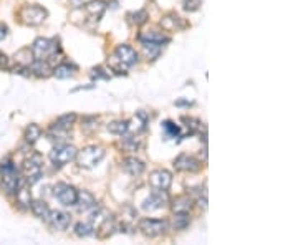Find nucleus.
<instances>
[{
  "instance_id": "obj_10",
  "label": "nucleus",
  "mask_w": 298,
  "mask_h": 245,
  "mask_svg": "<svg viewBox=\"0 0 298 245\" xmlns=\"http://www.w3.org/2000/svg\"><path fill=\"white\" fill-rule=\"evenodd\" d=\"M149 184L154 189H161V191H167L172 184V174L166 169H156L149 176Z\"/></svg>"
},
{
  "instance_id": "obj_5",
  "label": "nucleus",
  "mask_w": 298,
  "mask_h": 245,
  "mask_svg": "<svg viewBox=\"0 0 298 245\" xmlns=\"http://www.w3.org/2000/svg\"><path fill=\"white\" fill-rule=\"evenodd\" d=\"M76 152H78V149H76L75 146H68V144L53 147V149L50 151V161L55 167H63V166H66V164H70L71 161H75Z\"/></svg>"
},
{
  "instance_id": "obj_28",
  "label": "nucleus",
  "mask_w": 298,
  "mask_h": 245,
  "mask_svg": "<svg viewBox=\"0 0 298 245\" xmlns=\"http://www.w3.org/2000/svg\"><path fill=\"white\" fill-rule=\"evenodd\" d=\"M75 234L78 237H90L95 234V227L91 222H78L75 226Z\"/></svg>"
},
{
  "instance_id": "obj_35",
  "label": "nucleus",
  "mask_w": 298,
  "mask_h": 245,
  "mask_svg": "<svg viewBox=\"0 0 298 245\" xmlns=\"http://www.w3.org/2000/svg\"><path fill=\"white\" fill-rule=\"evenodd\" d=\"M91 76H93V80L96 78V80H98V78H104V80H108V78H110V76H108L106 73H103V68H93V71H91Z\"/></svg>"
},
{
  "instance_id": "obj_30",
  "label": "nucleus",
  "mask_w": 298,
  "mask_h": 245,
  "mask_svg": "<svg viewBox=\"0 0 298 245\" xmlns=\"http://www.w3.org/2000/svg\"><path fill=\"white\" fill-rule=\"evenodd\" d=\"M181 121L182 123H186V126L189 128V131L191 132H196V131H202V123L199 121V119H196V118H191V116H182L181 118Z\"/></svg>"
},
{
  "instance_id": "obj_19",
  "label": "nucleus",
  "mask_w": 298,
  "mask_h": 245,
  "mask_svg": "<svg viewBox=\"0 0 298 245\" xmlns=\"http://www.w3.org/2000/svg\"><path fill=\"white\" fill-rule=\"evenodd\" d=\"M30 209H32V212L35 214V217L45 220V222H47L48 215H50V211H51V209L48 207V204L45 202V200H32V202H30Z\"/></svg>"
},
{
  "instance_id": "obj_11",
  "label": "nucleus",
  "mask_w": 298,
  "mask_h": 245,
  "mask_svg": "<svg viewBox=\"0 0 298 245\" xmlns=\"http://www.w3.org/2000/svg\"><path fill=\"white\" fill-rule=\"evenodd\" d=\"M115 57L118 58V62L124 66H132L138 63V53L136 50L130 45H118L115 50Z\"/></svg>"
},
{
  "instance_id": "obj_27",
  "label": "nucleus",
  "mask_w": 298,
  "mask_h": 245,
  "mask_svg": "<svg viewBox=\"0 0 298 245\" xmlns=\"http://www.w3.org/2000/svg\"><path fill=\"white\" fill-rule=\"evenodd\" d=\"M143 50L146 53L148 60H154L159 57L161 45L159 43H152V42H143Z\"/></svg>"
},
{
  "instance_id": "obj_38",
  "label": "nucleus",
  "mask_w": 298,
  "mask_h": 245,
  "mask_svg": "<svg viewBox=\"0 0 298 245\" xmlns=\"http://www.w3.org/2000/svg\"><path fill=\"white\" fill-rule=\"evenodd\" d=\"M103 2H104V3H106V2H113V0H103Z\"/></svg>"
},
{
  "instance_id": "obj_36",
  "label": "nucleus",
  "mask_w": 298,
  "mask_h": 245,
  "mask_svg": "<svg viewBox=\"0 0 298 245\" xmlns=\"http://www.w3.org/2000/svg\"><path fill=\"white\" fill-rule=\"evenodd\" d=\"M7 35H9V29H7V25L0 23V42H2V40H5Z\"/></svg>"
},
{
  "instance_id": "obj_23",
  "label": "nucleus",
  "mask_w": 298,
  "mask_h": 245,
  "mask_svg": "<svg viewBox=\"0 0 298 245\" xmlns=\"http://www.w3.org/2000/svg\"><path fill=\"white\" fill-rule=\"evenodd\" d=\"M75 71H76V68L73 65L62 63V65L56 66L51 73H53L58 80H68V78H71V76H75Z\"/></svg>"
},
{
  "instance_id": "obj_34",
  "label": "nucleus",
  "mask_w": 298,
  "mask_h": 245,
  "mask_svg": "<svg viewBox=\"0 0 298 245\" xmlns=\"http://www.w3.org/2000/svg\"><path fill=\"white\" fill-rule=\"evenodd\" d=\"M138 146L139 144L136 143V139L132 138V136H126V138H124V147H128L130 151H136L138 149Z\"/></svg>"
},
{
  "instance_id": "obj_3",
  "label": "nucleus",
  "mask_w": 298,
  "mask_h": 245,
  "mask_svg": "<svg viewBox=\"0 0 298 245\" xmlns=\"http://www.w3.org/2000/svg\"><path fill=\"white\" fill-rule=\"evenodd\" d=\"M58 50V42L53 38H37L32 45V55L35 60H48Z\"/></svg>"
},
{
  "instance_id": "obj_18",
  "label": "nucleus",
  "mask_w": 298,
  "mask_h": 245,
  "mask_svg": "<svg viewBox=\"0 0 298 245\" xmlns=\"http://www.w3.org/2000/svg\"><path fill=\"white\" fill-rule=\"evenodd\" d=\"M75 119H76L75 113H68V114L60 116V118L53 123V126H51V131H68L71 126H73Z\"/></svg>"
},
{
  "instance_id": "obj_6",
  "label": "nucleus",
  "mask_w": 298,
  "mask_h": 245,
  "mask_svg": "<svg viewBox=\"0 0 298 245\" xmlns=\"http://www.w3.org/2000/svg\"><path fill=\"white\" fill-rule=\"evenodd\" d=\"M20 17H22V20L27 25L37 27L45 22V18L48 17V12L40 5H25L20 10Z\"/></svg>"
},
{
  "instance_id": "obj_14",
  "label": "nucleus",
  "mask_w": 298,
  "mask_h": 245,
  "mask_svg": "<svg viewBox=\"0 0 298 245\" xmlns=\"http://www.w3.org/2000/svg\"><path fill=\"white\" fill-rule=\"evenodd\" d=\"M75 206L78 207L80 212H88L93 207H96V199L90 191H78V197H76Z\"/></svg>"
},
{
  "instance_id": "obj_25",
  "label": "nucleus",
  "mask_w": 298,
  "mask_h": 245,
  "mask_svg": "<svg viewBox=\"0 0 298 245\" xmlns=\"http://www.w3.org/2000/svg\"><path fill=\"white\" fill-rule=\"evenodd\" d=\"M23 138H25V141L28 144H35L42 138V130H40V126H37V124H28Z\"/></svg>"
},
{
  "instance_id": "obj_13",
  "label": "nucleus",
  "mask_w": 298,
  "mask_h": 245,
  "mask_svg": "<svg viewBox=\"0 0 298 245\" xmlns=\"http://www.w3.org/2000/svg\"><path fill=\"white\" fill-rule=\"evenodd\" d=\"M47 222L50 224L55 230H66L70 226V215L63 211H50Z\"/></svg>"
},
{
  "instance_id": "obj_22",
  "label": "nucleus",
  "mask_w": 298,
  "mask_h": 245,
  "mask_svg": "<svg viewBox=\"0 0 298 245\" xmlns=\"http://www.w3.org/2000/svg\"><path fill=\"white\" fill-rule=\"evenodd\" d=\"M161 25L166 30H182L186 27V23L181 20V17H177V15H167V17L163 18Z\"/></svg>"
},
{
  "instance_id": "obj_2",
  "label": "nucleus",
  "mask_w": 298,
  "mask_h": 245,
  "mask_svg": "<svg viewBox=\"0 0 298 245\" xmlns=\"http://www.w3.org/2000/svg\"><path fill=\"white\" fill-rule=\"evenodd\" d=\"M106 151L99 146H88L84 149L76 152V163H78L80 167H84V169H91V167H96L99 163L103 161Z\"/></svg>"
},
{
  "instance_id": "obj_12",
  "label": "nucleus",
  "mask_w": 298,
  "mask_h": 245,
  "mask_svg": "<svg viewBox=\"0 0 298 245\" xmlns=\"http://www.w3.org/2000/svg\"><path fill=\"white\" fill-rule=\"evenodd\" d=\"M174 167L177 171H184V172H196L200 169V163L196 158L189 154H179L174 159Z\"/></svg>"
},
{
  "instance_id": "obj_15",
  "label": "nucleus",
  "mask_w": 298,
  "mask_h": 245,
  "mask_svg": "<svg viewBox=\"0 0 298 245\" xmlns=\"http://www.w3.org/2000/svg\"><path fill=\"white\" fill-rule=\"evenodd\" d=\"M123 169L128 172L130 176H139L141 172L146 169V164L138 158H126L123 161Z\"/></svg>"
},
{
  "instance_id": "obj_26",
  "label": "nucleus",
  "mask_w": 298,
  "mask_h": 245,
  "mask_svg": "<svg viewBox=\"0 0 298 245\" xmlns=\"http://www.w3.org/2000/svg\"><path fill=\"white\" fill-rule=\"evenodd\" d=\"M108 131L113 132V134H118V136H123L130 131V121H115V123H110L106 128Z\"/></svg>"
},
{
  "instance_id": "obj_16",
  "label": "nucleus",
  "mask_w": 298,
  "mask_h": 245,
  "mask_svg": "<svg viewBox=\"0 0 298 245\" xmlns=\"http://www.w3.org/2000/svg\"><path fill=\"white\" fill-rule=\"evenodd\" d=\"M139 40L141 42H152V43H167L169 42V37L164 32H158V30H148V32H143L139 35Z\"/></svg>"
},
{
  "instance_id": "obj_4",
  "label": "nucleus",
  "mask_w": 298,
  "mask_h": 245,
  "mask_svg": "<svg viewBox=\"0 0 298 245\" xmlns=\"http://www.w3.org/2000/svg\"><path fill=\"white\" fill-rule=\"evenodd\" d=\"M23 178H25V182L30 184V186H33V184H37L40 179H42V159H40L38 154H33L30 159H27L25 163H23Z\"/></svg>"
},
{
  "instance_id": "obj_33",
  "label": "nucleus",
  "mask_w": 298,
  "mask_h": 245,
  "mask_svg": "<svg viewBox=\"0 0 298 245\" xmlns=\"http://www.w3.org/2000/svg\"><path fill=\"white\" fill-rule=\"evenodd\" d=\"M130 17L132 18V23H136V25H143L148 18V14H146V10H138V12H134V14H130Z\"/></svg>"
},
{
  "instance_id": "obj_31",
  "label": "nucleus",
  "mask_w": 298,
  "mask_h": 245,
  "mask_svg": "<svg viewBox=\"0 0 298 245\" xmlns=\"http://www.w3.org/2000/svg\"><path fill=\"white\" fill-rule=\"evenodd\" d=\"M163 130L166 131L167 138H176V136H179V132H181V128L172 121H164L163 123Z\"/></svg>"
},
{
  "instance_id": "obj_1",
  "label": "nucleus",
  "mask_w": 298,
  "mask_h": 245,
  "mask_svg": "<svg viewBox=\"0 0 298 245\" xmlns=\"http://www.w3.org/2000/svg\"><path fill=\"white\" fill-rule=\"evenodd\" d=\"M0 178H2V189L5 194H15L20 184L25 182L10 159H3L0 163Z\"/></svg>"
},
{
  "instance_id": "obj_9",
  "label": "nucleus",
  "mask_w": 298,
  "mask_h": 245,
  "mask_svg": "<svg viewBox=\"0 0 298 245\" xmlns=\"http://www.w3.org/2000/svg\"><path fill=\"white\" fill-rule=\"evenodd\" d=\"M166 204H167L166 191H161V189H158V191L152 192L149 197H146L143 200V206H141V209L146 211V212H152V211H159V209H163Z\"/></svg>"
},
{
  "instance_id": "obj_24",
  "label": "nucleus",
  "mask_w": 298,
  "mask_h": 245,
  "mask_svg": "<svg viewBox=\"0 0 298 245\" xmlns=\"http://www.w3.org/2000/svg\"><path fill=\"white\" fill-rule=\"evenodd\" d=\"M15 196H17V202L20 204L22 207H30V202H32V196H30V191L27 189L25 182L20 184L18 189L15 191Z\"/></svg>"
},
{
  "instance_id": "obj_20",
  "label": "nucleus",
  "mask_w": 298,
  "mask_h": 245,
  "mask_svg": "<svg viewBox=\"0 0 298 245\" xmlns=\"http://www.w3.org/2000/svg\"><path fill=\"white\" fill-rule=\"evenodd\" d=\"M30 71H33L37 76H42V78H48L51 75V68L47 63V60H33L30 63Z\"/></svg>"
},
{
  "instance_id": "obj_21",
  "label": "nucleus",
  "mask_w": 298,
  "mask_h": 245,
  "mask_svg": "<svg viewBox=\"0 0 298 245\" xmlns=\"http://www.w3.org/2000/svg\"><path fill=\"white\" fill-rule=\"evenodd\" d=\"M84 9H86V12L95 20H99V18L103 17L104 10H106V3H104L103 0H93V2L86 3V5H84Z\"/></svg>"
},
{
  "instance_id": "obj_29",
  "label": "nucleus",
  "mask_w": 298,
  "mask_h": 245,
  "mask_svg": "<svg viewBox=\"0 0 298 245\" xmlns=\"http://www.w3.org/2000/svg\"><path fill=\"white\" fill-rule=\"evenodd\" d=\"M189 224H191V217L187 215V212L174 215V222H172V226H174V229H177V230H181V229H186Z\"/></svg>"
},
{
  "instance_id": "obj_32",
  "label": "nucleus",
  "mask_w": 298,
  "mask_h": 245,
  "mask_svg": "<svg viewBox=\"0 0 298 245\" xmlns=\"http://www.w3.org/2000/svg\"><path fill=\"white\" fill-rule=\"evenodd\" d=\"M202 0H182V9L186 12H196L200 9Z\"/></svg>"
},
{
  "instance_id": "obj_37",
  "label": "nucleus",
  "mask_w": 298,
  "mask_h": 245,
  "mask_svg": "<svg viewBox=\"0 0 298 245\" xmlns=\"http://www.w3.org/2000/svg\"><path fill=\"white\" fill-rule=\"evenodd\" d=\"M197 204H199V207H202L205 211V209H207V194H204V197H199Z\"/></svg>"
},
{
  "instance_id": "obj_7",
  "label": "nucleus",
  "mask_w": 298,
  "mask_h": 245,
  "mask_svg": "<svg viewBox=\"0 0 298 245\" xmlns=\"http://www.w3.org/2000/svg\"><path fill=\"white\" fill-rule=\"evenodd\" d=\"M53 196L56 197V200L62 204V206L71 207V206H75V202H76V197H78V191H76L73 186H70V184L58 182L53 187Z\"/></svg>"
},
{
  "instance_id": "obj_17",
  "label": "nucleus",
  "mask_w": 298,
  "mask_h": 245,
  "mask_svg": "<svg viewBox=\"0 0 298 245\" xmlns=\"http://www.w3.org/2000/svg\"><path fill=\"white\" fill-rule=\"evenodd\" d=\"M172 212L174 214H184V212H189L192 207V199L189 196H181V197H176L171 204Z\"/></svg>"
},
{
  "instance_id": "obj_8",
  "label": "nucleus",
  "mask_w": 298,
  "mask_h": 245,
  "mask_svg": "<svg viewBox=\"0 0 298 245\" xmlns=\"http://www.w3.org/2000/svg\"><path fill=\"white\" fill-rule=\"evenodd\" d=\"M138 227L146 237H158L167 230V222L161 219H149V217H144V219L139 220Z\"/></svg>"
}]
</instances>
